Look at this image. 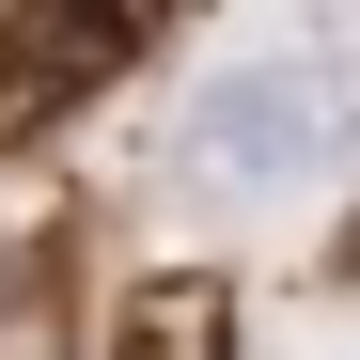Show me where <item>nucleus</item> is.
<instances>
[{
    "instance_id": "obj_1",
    "label": "nucleus",
    "mask_w": 360,
    "mask_h": 360,
    "mask_svg": "<svg viewBox=\"0 0 360 360\" xmlns=\"http://www.w3.org/2000/svg\"><path fill=\"white\" fill-rule=\"evenodd\" d=\"M329 141H345L329 63H235L172 110V204H282Z\"/></svg>"
},
{
    "instance_id": "obj_2",
    "label": "nucleus",
    "mask_w": 360,
    "mask_h": 360,
    "mask_svg": "<svg viewBox=\"0 0 360 360\" xmlns=\"http://www.w3.org/2000/svg\"><path fill=\"white\" fill-rule=\"evenodd\" d=\"M141 47H157L141 0H16V16H0V141H32V126H63V110H94Z\"/></svg>"
},
{
    "instance_id": "obj_3",
    "label": "nucleus",
    "mask_w": 360,
    "mask_h": 360,
    "mask_svg": "<svg viewBox=\"0 0 360 360\" xmlns=\"http://www.w3.org/2000/svg\"><path fill=\"white\" fill-rule=\"evenodd\" d=\"M110 360H235V297L204 266H157L126 314H110Z\"/></svg>"
},
{
    "instance_id": "obj_4",
    "label": "nucleus",
    "mask_w": 360,
    "mask_h": 360,
    "mask_svg": "<svg viewBox=\"0 0 360 360\" xmlns=\"http://www.w3.org/2000/svg\"><path fill=\"white\" fill-rule=\"evenodd\" d=\"M0 297H16V235H0Z\"/></svg>"
},
{
    "instance_id": "obj_5",
    "label": "nucleus",
    "mask_w": 360,
    "mask_h": 360,
    "mask_svg": "<svg viewBox=\"0 0 360 360\" xmlns=\"http://www.w3.org/2000/svg\"><path fill=\"white\" fill-rule=\"evenodd\" d=\"M345 266H360V235H345Z\"/></svg>"
}]
</instances>
